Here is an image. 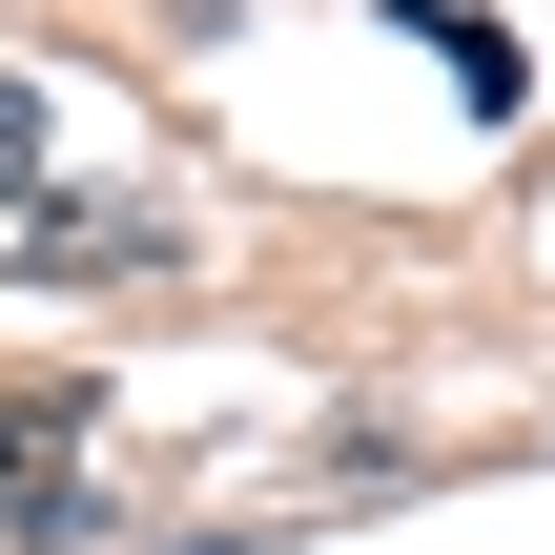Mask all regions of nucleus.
<instances>
[{"label": "nucleus", "mask_w": 555, "mask_h": 555, "mask_svg": "<svg viewBox=\"0 0 555 555\" xmlns=\"http://www.w3.org/2000/svg\"><path fill=\"white\" fill-rule=\"evenodd\" d=\"M0 268H165V206H41V185H0Z\"/></svg>", "instance_id": "f257e3e1"}, {"label": "nucleus", "mask_w": 555, "mask_h": 555, "mask_svg": "<svg viewBox=\"0 0 555 555\" xmlns=\"http://www.w3.org/2000/svg\"><path fill=\"white\" fill-rule=\"evenodd\" d=\"M62 474H82V391L41 371V391H0V515H82Z\"/></svg>", "instance_id": "f03ea898"}, {"label": "nucleus", "mask_w": 555, "mask_h": 555, "mask_svg": "<svg viewBox=\"0 0 555 555\" xmlns=\"http://www.w3.org/2000/svg\"><path fill=\"white\" fill-rule=\"evenodd\" d=\"M21 165H41V82L0 62V185H21Z\"/></svg>", "instance_id": "7ed1b4c3"}]
</instances>
